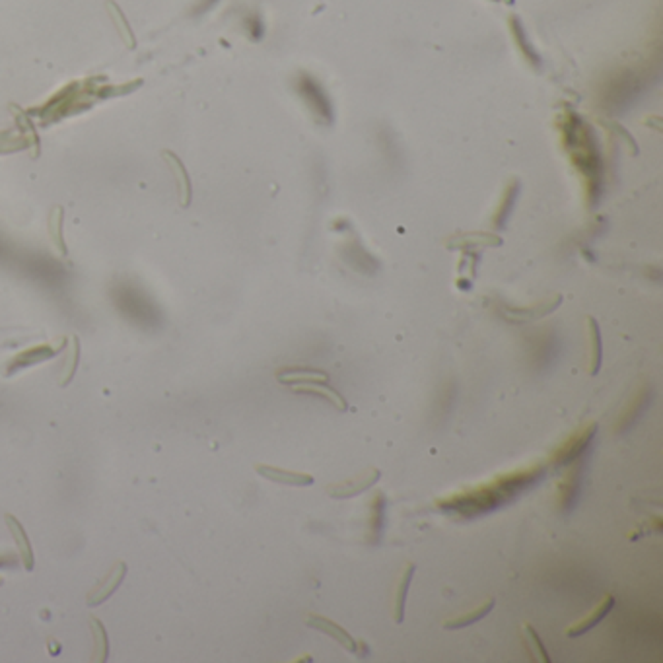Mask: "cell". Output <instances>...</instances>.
Masks as SVG:
<instances>
[{"label":"cell","instance_id":"3","mask_svg":"<svg viewBox=\"0 0 663 663\" xmlns=\"http://www.w3.org/2000/svg\"><path fill=\"white\" fill-rule=\"evenodd\" d=\"M379 477H381V473H379L378 469H369L368 473H362L360 477H356V479H352V481L333 484L331 488H329V496H331V498H337V500L352 498V496H356V494H362L364 490H368L372 484L378 483Z\"/></svg>","mask_w":663,"mask_h":663},{"label":"cell","instance_id":"5","mask_svg":"<svg viewBox=\"0 0 663 663\" xmlns=\"http://www.w3.org/2000/svg\"><path fill=\"white\" fill-rule=\"evenodd\" d=\"M307 626H312L315 630H319L323 634L331 636L333 640H337L339 644L344 648V650H349V652H354L356 650V644H354V640H352V636L341 628V626L337 625V623H333L329 618H325V616L319 615H310L307 616Z\"/></svg>","mask_w":663,"mask_h":663},{"label":"cell","instance_id":"8","mask_svg":"<svg viewBox=\"0 0 663 663\" xmlns=\"http://www.w3.org/2000/svg\"><path fill=\"white\" fill-rule=\"evenodd\" d=\"M415 576V564H407L403 574L399 576L397 591H395V607H393V621L401 625L403 618H405V601H407L408 588H410V582Z\"/></svg>","mask_w":663,"mask_h":663},{"label":"cell","instance_id":"15","mask_svg":"<svg viewBox=\"0 0 663 663\" xmlns=\"http://www.w3.org/2000/svg\"><path fill=\"white\" fill-rule=\"evenodd\" d=\"M278 379L282 383H296V385H300V383H321V381H327V374H321V372H294L290 376L280 374Z\"/></svg>","mask_w":663,"mask_h":663},{"label":"cell","instance_id":"14","mask_svg":"<svg viewBox=\"0 0 663 663\" xmlns=\"http://www.w3.org/2000/svg\"><path fill=\"white\" fill-rule=\"evenodd\" d=\"M105 6H107V12L111 14V19L115 22V26H117V29H119V33H121L123 41L129 45V47L133 49L134 45H136V41H134V35H133V31H131V28H129V24L125 22L121 10L117 8V4H115V2H107Z\"/></svg>","mask_w":663,"mask_h":663},{"label":"cell","instance_id":"6","mask_svg":"<svg viewBox=\"0 0 663 663\" xmlns=\"http://www.w3.org/2000/svg\"><path fill=\"white\" fill-rule=\"evenodd\" d=\"M613 607H615V597L605 596L603 597V601H601V603H599V605H597L588 616H584L582 621H578V623H574L570 628H566V636L576 638V636L588 632L589 628H593L596 625H599V623H601V621L611 613V609H613Z\"/></svg>","mask_w":663,"mask_h":663},{"label":"cell","instance_id":"7","mask_svg":"<svg viewBox=\"0 0 663 663\" xmlns=\"http://www.w3.org/2000/svg\"><path fill=\"white\" fill-rule=\"evenodd\" d=\"M125 572H127V568H125L123 562H117V566H115V568L105 576L104 582H102V584H99V586L90 593V597H88V605H97V603H102L104 599H107V597L111 596L115 589L119 588V584H121V580H123Z\"/></svg>","mask_w":663,"mask_h":663},{"label":"cell","instance_id":"10","mask_svg":"<svg viewBox=\"0 0 663 663\" xmlns=\"http://www.w3.org/2000/svg\"><path fill=\"white\" fill-rule=\"evenodd\" d=\"M6 523H8L12 537L18 543V552L22 560H24V566H26V570H31L33 568V552H31V547H29L26 531L22 527V523L18 520H14L12 516H6Z\"/></svg>","mask_w":663,"mask_h":663},{"label":"cell","instance_id":"4","mask_svg":"<svg viewBox=\"0 0 663 663\" xmlns=\"http://www.w3.org/2000/svg\"><path fill=\"white\" fill-rule=\"evenodd\" d=\"M257 473L261 477H265L266 481L276 484H286V486H312L313 481L312 474L305 473H296V471H286L280 467H271V465H257Z\"/></svg>","mask_w":663,"mask_h":663},{"label":"cell","instance_id":"12","mask_svg":"<svg viewBox=\"0 0 663 663\" xmlns=\"http://www.w3.org/2000/svg\"><path fill=\"white\" fill-rule=\"evenodd\" d=\"M580 474H582V463L578 461L576 465H572L568 474L562 479V484H560V504H562V508H568L572 498L576 496V490H578L580 484Z\"/></svg>","mask_w":663,"mask_h":663},{"label":"cell","instance_id":"11","mask_svg":"<svg viewBox=\"0 0 663 663\" xmlns=\"http://www.w3.org/2000/svg\"><path fill=\"white\" fill-rule=\"evenodd\" d=\"M296 393H310V395H317V397H325L331 405L339 408V410H346V401L337 393V389L331 388H321L319 383H300L296 385Z\"/></svg>","mask_w":663,"mask_h":663},{"label":"cell","instance_id":"17","mask_svg":"<svg viewBox=\"0 0 663 663\" xmlns=\"http://www.w3.org/2000/svg\"><path fill=\"white\" fill-rule=\"evenodd\" d=\"M163 156H166V158H170L168 161H170L171 166L175 168V171H177V179H179L181 193H183V197H181V202H183V205H187V193H189V191H187V181H185V171H183V166H181L179 160H177L175 156H171V154H168V152H166Z\"/></svg>","mask_w":663,"mask_h":663},{"label":"cell","instance_id":"13","mask_svg":"<svg viewBox=\"0 0 663 663\" xmlns=\"http://www.w3.org/2000/svg\"><path fill=\"white\" fill-rule=\"evenodd\" d=\"M589 325V342H591V349H589V374L596 376L599 368H601V335H599V327H597L596 319H588Z\"/></svg>","mask_w":663,"mask_h":663},{"label":"cell","instance_id":"9","mask_svg":"<svg viewBox=\"0 0 663 663\" xmlns=\"http://www.w3.org/2000/svg\"><path fill=\"white\" fill-rule=\"evenodd\" d=\"M494 607V599H486L484 603H481L479 607H473L471 611H467L465 615L455 616V618H449V621H445L444 628L447 630H457V628H463V626L473 625V623H479L481 618L490 613V609Z\"/></svg>","mask_w":663,"mask_h":663},{"label":"cell","instance_id":"16","mask_svg":"<svg viewBox=\"0 0 663 663\" xmlns=\"http://www.w3.org/2000/svg\"><path fill=\"white\" fill-rule=\"evenodd\" d=\"M523 632H525V642H527V648H529V652L537 660H543V662H550L549 654H547V650H545V646L541 644L539 634L533 630V626L525 625L523 626Z\"/></svg>","mask_w":663,"mask_h":663},{"label":"cell","instance_id":"1","mask_svg":"<svg viewBox=\"0 0 663 663\" xmlns=\"http://www.w3.org/2000/svg\"><path fill=\"white\" fill-rule=\"evenodd\" d=\"M545 471L543 465H531L525 469H518L512 473H504L494 477L493 481L465 488L461 493L449 494L445 498H440L436 506L445 513H455L461 518H474L483 513L496 510L498 506L510 502L516 494H520L523 488L533 484Z\"/></svg>","mask_w":663,"mask_h":663},{"label":"cell","instance_id":"2","mask_svg":"<svg viewBox=\"0 0 663 663\" xmlns=\"http://www.w3.org/2000/svg\"><path fill=\"white\" fill-rule=\"evenodd\" d=\"M597 434V424L596 422H591V424H586V426H582L580 430H576L574 434L570 438H566L562 444L550 454L549 461L547 463L550 467H562V465H568L572 461H576L580 455L586 452V447L591 444V440Z\"/></svg>","mask_w":663,"mask_h":663}]
</instances>
